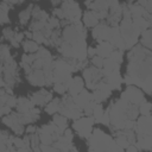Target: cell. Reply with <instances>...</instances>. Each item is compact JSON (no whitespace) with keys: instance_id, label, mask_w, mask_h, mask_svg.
<instances>
[{"instance_id":"cell-1","label":"cell","mask_w":152,"mask_h":152,"mask_svg":"<svg viewBox=\"0 0 152 152\" xmlns=\"http://www.w3.org/2000/svg\"><path fill=\"white\" fill-rule=\"evenodd\" d=\"M121 99L127 100L128 102H131V103H133V104H140L141 102L145 101V99H144V96H142V93H141L139 89H137L135 87H132L131 84H129V86L127 87V89L122 93Z\"/></svg>"},{"instance_id":"cell-2","label":"cell","mask_w":152,"mask_h":152,"mask_svg":"<svg viewBox=\"0 0 152 152\" xmlns=\"http://www.w3.org/2000/svg\"><path fill=\"white\" fill-rule=\"evenodd\" d=\"M134 129L137 132H141L144 134H151V116L142 115L141 118H139L138 122L135 124Z\"/></svg>"},{"instance_id":"cell-3","label":"cell","mask_w":152,"mask_h":152,"mask_svg":"<svg viewBox=\"0 0 152 152\" xmlns=\"http://www.w3.org/2000/svg\"><path fill=\"white\" fill-rule=\"evenodd\" d=\"M27 80L33 86H44L45 84V77L44 72L40 69H34V71L27 74Z\"/></svg>"},{"instance_id":"cell-4","label":"cell","mask_w":152,"mask_h":152,"mask_svg":"<svg viewBox=\"0 0 152 152\" xmlns=\"http://www.w3.org/2000/svg\"><path fill=\"white\" fill-rule=\"evenodd\" d=\"M113 50H114L113 44H110L107 40H103V42H100L99 46L96 48V53L101 57H109V55Z\"/></svg>"},{"instance_id":"cell-5","label":"cell","mask_w":152,"mask_h":152,"mask_svg":"<svg viewBox=\"0 0 152 152\" xmlns=\"http://www.w3.org/2000/svg\"><path fill=\"white\" fill-rule=\"evenodd\" d=\"M77 36H78V32L76 31V28H75L74 25L65 26V28L63 30V38H64V40L68 42V43L74 42Z\"/></svg>"},{"instance_id":"cell-6","label":"cell","mask_w":152,"mask_h":152,"mask_svg":"<svg viewBox=\"0 0 152 152\" xmlns=\"http://www.w3.org/2000/svg\"><path fill=\"white\" fill-rule=\"evenodd\" d=\"M82 89H83V81H82L80 77L72 78V82H71L70 87L68 88L70 95H71V96H75V95H77Z\"/></svg>"},{"instance_id":"cell-7","label":"cell","mask_w":152,"mask_h":152,"mask_svg":"<svg viewBox=\"0 0 152 152\" xmlns=\"http://www.w3.org/2000/svg\"><path fill=\"white\" fill-rule=\"evenodd\" d=\"M99 21V18L96 15V11H88L83 15V23L86 26H95Z\"/></svg>"},{"instance_id":"cell-8","label":"cell","mask_w":152,"mask_h":152,"mask_svg":"<svg viewBox=\"0 0 152 152\" xmlns=\"http://www.w3.org/2000/svg\"><path fill=\"white\" fill-rule=\"evenodd\" d=\"M53 124L58 127L59 131L63 132L66 128V126H68V124H66V116H64L62 114H56L53 116Z\"/></svg>"},{"instance_id":"cell-9","label":"cell","mask_w":152,"mask_h":152,"mask_svg":"<svg viewBox=\"0 0 152 152\" xmlns=\"http://www.w3.org/2000/svg\"><path fill=\"white\" fill-rule=\"evenodd\" d=\"M141 34V43L142 46H145L146 49H151V30L150 28H145L140 32Z\"/></svg>"},{"instance_id":"cell-10","label":"cell","mask_w":152,"mask_h":152,"mask_svg":"<svg viewBox=\"0 0 152 152\" xmlns=\"http://www.w3.org/2000/svg\"><path fill=\"white\" fill-rule=\"evenodd\" d=\"M32 8H33V6H32V5H30L26 10H24L23 12H20V13H19V21H20V24H21V25H25V24L28 21V18H30V15H31Z\"/></svg>"},{"instance_id":"cell-11","label":"cell","mask_w":152,"mask_h":152,"mask_svg":"<svg viewBox=\"0 0 152 152\" xmlns=\"http://www.w3.org/2000/svg\"><path fill=\"white\" fill-rule=\"evenodd\" d=\"M59 104H61V101H59L58 99L52 100V101H51V102H49V103H48V106L45 107L46 113H49V114H55V113L59 109Z\"/></svg>"},{"instance_id":"cell-12","label":"cell","mask_w":152,"mask_h":152,"mask_svg":"<svg viewBox=\"0 0 152 152\" xmlns=\"http://www.w3.org/2000/svg\"><path fill=\"white\" fill-rule=\"evenodd\" d=\"M23 48H24V50H25L26 52H37L38 49H39L38 43H36L34 40H31V39L26 40V42L24 43Z\"/></svg>"},{"instance_id":"cell-13","label":"cell","mask_w":152,"mask_h":152,"mask_svg":"<svg viewBox=\"0 0 152 152\" xmlns=\"http://www.w3.org/2000/svg\"><path fill=\"white\" fill-rule=\"evenodd\" d=\"M128 8H129V12H131V15H133V17H142V12L145 10L140 5H131Z\"/></svg>"},{"instance_id":"cell-14","label":"cell","mask_w":152,"mask_h":152,"mask_svg":"<svg viewBox=\"0 0 152 152\" xmlns=\"http://www.w3.org/2000/svg\"><path fill=\"white\" fill-rule=\"evenodd\" d=\"M103 113H104V110H103V108H102V106L101 104H95V107H94V109H93V115H94V119H95V121H100V119H101V116L103 115Z\"/></svg>"},{"instance_id":"cell-15","label":"cell","mask_w":152,"mask_h":152,"mask_svg":"<svg viewBox=\"0 0 152 152\" xmlns=\"http://www.w3.org/2000/svg\"><path fill=\"white\" fill-rule=\"evenodd\" d=\"M109 58L112 59V61H114L115 63H118V64H120L121 63V61H122V53H121V51L120 50H116V51H112L110 52V55H109Z\"/></svg>"},{"instance_id":"cell-16","label":"cell","mask_w":152,"mask_h":152,"mask_svg":"<svg viewBox=\"0 0 152 152\" xmlns=\"http://www.w3.org/2000/svg\"><path fill=\"white\" fill-rule=\"evenodd\" d=\"M32 39L36 42V43H44V40L46 39L45 37H44V34L42 33V31H33V33H32Z\"/></svg>"},{"instance_id":"cell-17","label":"cell","mask_w":152,"mask_h":152,"mask_svg":"<svg viewBox=\"0 0 152 152\" xmlns=\"http://www.w3.org/2000/svg\"><path fill=\"white\" fill-rule=\"evenodd\" d=\"M45 24H46V21L34 20V21L32 23V25H31L30 30H32V31H40V30H43V27L45 26Z\"/></svg>"},{"instance_id":"cell-18","label":"cell","mask_w":152,"mask_h":152,"mask_svg":"<svg viewBox=\"0 0 152 152\" xmlns=\"http://www.w3.org/2000/svg\"><path fill=\"white\" fill-rule=\"evenodd\" d=\"M150 110H151V104L148 102H141L140 103V107H139V112L142 114V115H150Z\"/></svg>"},{"instance_id":"cell-19","label":"cell","mask_w":152,"mask_h":152,"mask_svg":"<svg viewBox=\"0 0 152 152\" xmlns=\"http://www.w3.org/2000/svg\"><path fill=\"white\" fill-rule=\"evenodd\" d=\"M91 62H93V64L95 65V68L101 69V68L103 66V57H101V56H99V55H94Z\"/></svg>"},{"instance_id":"cell-20","label":"cell","mask_w":152,"mask_h":152,"mask_svg":"<svg viewBox=\"0 0 152 152\" xmlns=\"http://www.w3.org/2000/svg\"><path fill=\"white\" fill-rule=\"evenodd\" d=\"M36 58H37V55H24L21 62H24L26 64H32Z\"/></svg>"},{"instance_id":"cell-21","label":"cell","mask_w":152,"mask_h":152,"mask_svg":"<svg viewBox=\"0 0 152 152\" xmlns=\"http://www.w3.org/2000/svg\"><path fill=\"white\" fill-rule=\"evenodd\" d=\"M53 89H55V91H57L58 94H64V91L66 90L64 83H62V82H56Z\"/></svg>"},{"instance_id":"cell-22","label":"cell","mask_w":152,"mask_h":152,"mask_svg":"<svg viewBox=\"0 0 152 152\" xmlns=\"http://www.w3.org/2000/svg\"><path fill=\"white\" fill-rule=\"evenodd\" d=\"M2 34H4V37H5L6 39L11 40V39L14 37L15 32H13V31H12L10 27H7V28H4V31H2Z\"/></svg>"},{"instance_id":"cell-23","label":"cell","mask_w":152,"mask_h":152,"mask_svg":"<svg viewBox=\"0 0 152 152\" xmlns=\"http://www.w3.org/2000/svg\"><path fill=\"white\" fill-rule=\"evenodd\" d=\"M17 100H18V99H15L13 95H10V96H8V99H7V101H6V104H7V106H10V107L12 108V107L17 106Z\"/></svg>"},{"instance_id":"cell-24","label":"cell","mask_w":152,"mask_h":152,"mask_svg":"<svg viewBox=\"0 0 152 152\" xmlns=\"http://www.w3.org/2000/svg\"><path fill=\"white\" fill-rule=\"evenodd\" d=\"M48 24H49L52 28H57V27L59 26V21H58L57 18H50L49 21H48Z\"/></svg>"},{"instance_id":"cell-25","label":"cell","mask_w":152,"mask_h":152,"mask_svg":"<svg viewBox=\"0 0 152 152\" xmlns=\"http://www.w3.org/2000/svg\"><path fill=\"white\" fill-rule=\"evenodd\" d=\"M39 150H40V151H57L56 147H52V146H50V145H48V144H42V145L39 146Z\"/></svg>"},{"instance_id":"cell-26","label":"cell","mask_w":152,"mask_h":152,"mask_svg":"<svg viewBox=\"0 0 152 152\" xmlns=\"http://www.w3.org/2000/svg\"><path fill=\"white\" fill-rule=\"evenodd\" d=\"M106 4L108 6V8H115V7L120 6L118 0H106Z\"/></svg>"},{"instance_id":"cell-27","label":"cell","mask_w":152,"mask_h":152,"mask_svg":"<svg viewBox=\"0 0 152 152\" xmlns=\"http://www.w3.org/2000/svg\"><path fill=\"white\" fill-rule=\"evenodd\" d=\"M53 14H55L57 18H59V19L64 18V11H63L62 8H55V10H53Z\"/></svg>"},{"instance_id":"cell-28","label":"cell","mask_w":152,"mask_h":152,"mask_svg":"<svg viewBox=\"0 0 152 152\" xmlns=\"http://www.w3.org/2000/svg\"><path fill=\"white\" fill-rule=\"evenodd\" d=\"M13 145L19 148V147L24 146V141H23V139H19V138H14L13 137Z\"/></svg>"},{"instance_id":"cell-29","label":"cell","mask_w":152,"mask_h":152,"mask_svg":"<svg viewBox=\"0 0 152 152\" xmlns=\"http://www.w3.org/2000/svg\"><path fill=\"white\" fill-rule=\"evenodd\" d=\"M8 137H10V134H8L7 132L0 131V141H1V142H6V140L8 139Z\"/></svg>"},{"instance_id":"cell-30","label":"cell","mask_w":152,"mask_h":152,"mask_svg":"<svg viewBox=\"0 0 152 152\" xmlns=\"http://www.w3.org/2000/svg\"><path fill=\"white\" fill-rule=\"evenodd\" d=\"M63 134H64V137H65L69 141H71V140H72V133H71V131H70V129L65 128V129L63 131Z\"/></svg>"},{"instance_id":"cell-31","label":"cell","mask_w":152,"mask_h":152,"mask_svg":"<svg viewBox=\"0 0 152 152\" xmlns=\"http://www.w3.org/2000/svg\"><path fill=\"white\" fill-rule=\"evenodd\" d=\"M23 38H24V34H23V33H15L14 37H13V39L17 40L18 43H20V42L23 40Z\"/></svg>"},{"instance_id":"cell-32","label":"cell","mask_w":152,"mask_h":152,"mask_svg":"<svg viewBox=\"0 0 152 152\" xmlns=\"http://www.w3.org/2000/svg\"><path fill=\"white\" fill-rule=\"evenodd\" d=\"M87 55L90 56V57H93L94 55H96V49L95 48H89L88 51H87Z\"/></svg>"},{"instance_id":"cell-33","label":"cell","mask_w":152,"mask_h":152,"mask_svg":"<svg viewBox=\"0 0 152 152\" xmlns=\"http://www.w3.org/2000/svg\"><path fill=\"white\" fill-rule=\"evenodd\" d=\"M36 131H37L36 126H27V128H26V132L27 133H34Z\"/></svg>"},{"instance_id":"cell-34","label":"cell","mask_w":152,"mask_h":152,"mask_svg":"<svg viewBox=\"0 0 152 152\" xmlns=\"http://www.w3.org/2000/svg\"><path fill=\"white\" fill-rule=\"evenodd\" d=\"M25 36H26L28 39H32V33H31V32H28V31H27V32L25 33Z\"/></svg>"},{"instance_id":"cell-35","label":"cell","mask_w":152,"mask_h":152,"mask_svg":"<svg viewBox=\"0 0 152 152\" xmlns=\"http://www.w3.org/2000/svg\"><path fill=\"white\" fill-rule=\"evenodd\" d=\"M51 2H52L53 5H57L58 2H61V0H51Z\"/></svg>"},{"instance_id":"cell-36","label":"cell","mask_w":152,"mask_h":152,"mask_svg":"<svg viewBox=\"0 0 152 152\" xmlns=\"http://www.w3.org/2000/svg\"><path fill=\"white\" fill-rule=\"evenodd\" d=\"M1 115H2V114H1V109H0V116H1Z\"/></svg>"},{"instance_id":"cell-37","label":"cell","mask_w":152,"mask_h":152,"mask_svg":"<svg viewBox=\"0 0 152 152\" xmlns=\"http://www.w3.org/2000/svg\"><path fill=\"white\" fill-rule=\"evenodd\" d=\"M23 1H24V0H19V2H23Z\"/></svg>"},{"instance_id":"cell-38","label":"cell","mask_w":152,"mask_h":152,"mask_svg":"<svg viewBox=\"0 0 152 152\" xmlns=\"http://www.w3.org/2000/svg\"><path fill=\"white\" fill-rule=\"evenodd\" d=\"M128 1H129V2H132V1H133V0H128Z\"/></svg>"}]
</instances>
